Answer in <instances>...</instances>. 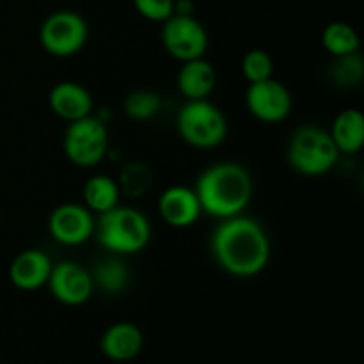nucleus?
<instances>
[{
    "mask_svg": "<svg viewBox=\"0 0 364 364\" xmlns=\"http://www.w3.org/2000/svg\"><path fill=\"white\" fill-rule=\"evenodd\" d=\"M87 23L75 11L52 13L39 28V41L45 52L59 59L77 55L87 43Z\"/></svg>",
    "mask_w": 364,
    "mask_h": 364,
    "instance_id": "0eeeda50",
    "label": "nucleus"
},
{
    "mask_svg": "<svg viewBox=\"0 0 364 364\" xmlns=\"http://www.w3.org/2000/svg\"><path fill=\"white\" fill-rule=\"evenodd\" d=\"M176 130L192 148L212 149L226 139L228 121L223 110L208 100H187L176 116Z\"/></svg>",
    "mask_w": 364,
    "mask_h": 364,
    "instance_id": "20e7f679",
    "label": "nucleus"
},
{
    "mask_svg": "<svg viewBox=\"0 0 364 364\" xmlns=\"http://www.w3.org/2000/svg\"><path fill=\"white\" fill-rule=\"evenodd\" d=\"M162 43L171 57L187 63L205 57L210 39L205 25L198 18L178 13L164 21Z\"/></svg>",
    "mask_w": 364,
    "mask_h": 364,
    "instance_id": "6e6552de",
    "label": "nucleus"
},
{
    "mask_svg": "<svg viewBox=\"0 0 364 364\" xmlns=\"http://www.w3.org/2000/svg\"><path fill=\"white\" fill-rule=\"evenodd\" d=\"M119 188L130 198H142L153 185V174L146 164L130 162L124 166L119 176Z\"/></svg>",
    "mask_w": 364,
    "mask_h": 364,
    "instance_id": "4be33fe9",
    "label": "nucleus"
},
{
    "mask_svg": "<svg viewBox=\"0 0 364 364\" xmlns=\"http://www.w3.org/2000/svg\"><path fill=\"white\" fill-rule=\"evenodd\" d=\"M245 107L249 114L267 124H276L287 119L294 110V96L283 82L267 78L249 84L245 91Z\"/></svg>",
    "mask_w": 364,
    "mask_h": 364,
    "instance_id": "1a4fd4ad",
    "label": "nucleus"
},
{
    "mask_svg": "<svg viewBox=\"0 0 364 364\" xmlns=\"http://www.w3.org/2000/svg\"><path fill=\"white\" fill-rule=\"evenodd\" d=\"M341 153L329 132L318 127H302L291 135L288 144V164L304 176H322L336 166Z\"/></svg>",
    "mask_w": 364,
    "mask_h": 364,
    "instance_id": "39448f33",
    "label": "nucleus"
},
{
    "mask_svg": "<svg viewBox=\"0 0 364 364\" xmlns=\"http://www.w3.org/2000/svg\"><path fill=\"white\" fill-rule=\"evenodd\" d=\"M64 155L73 166L95 167L109 151V130L98 117L91 116L68 123L63 141Z\"/></svg>",
    "mask_w": 364,
    "mask_h": 364,
    "instance_id": "423d86ee",
    "label": "nucleus"
},
{
    "mask_svg": "<svg viewBox=\"0 0 364 364\" xmlns=\"http://www.w3.org/2000/svg\"><path fill=\"white\" fill-rule=\"evenodd\" d=\"M338 151L355 155L364 146V116L359 109H345L334 117L329 130Z\"/></svg>",
    "mask_w": 364,
    "mask_h": 364,
    "instance_id": "f3484780",
    "label": "nucleus"
},
{
    "mask_svg": "<svg viewBox=\"0 0 364 364\" xmlns=\"http://www.w3.org/2000/svg\"><path fill=\"white\" fill-rule=\"evenodd\" d=\"M95 288L98 287L105 294H121L128 287L130 272L127 265L117 258H105L96 263L95 270L91 272Z\"/></svg>",
    "mask_w": 364,
    "mask_h": 364,
    "instance_id": "6ab92c4d",
    "label": "nucleus"
},
{
    "mask_svg": "<svg viewBox=\"0 0 364 364\" xmlns=\"http://www.w3.org/2000/svg\"><path fill=\"white\" fill-rule=\"evenodd\" d=\"M159 213L166 224L176 230L194 226L201 217L203 208L194 188L173 185L159 198Z\"/></svg>",
    "mask_w": 364,
    "mask_h": 364,
    "instance_id": "f8f14e48",
    "label": "nucleus"
},
{
    "mask_svg": "<svg viewBox=\"0 0 364 364\" xmlns=\"http://www.w3.org/2000/svg\"><path fill=\"white\" fill-rule=\"evenodd\" d=\"M96 238L100 245L114 255H135L148 247L151 224L146 215L130 206H114L96 219Z\"/></svg>",
    "mask_w": 364,
    "mask_h": 364,
    "instance_id": "7ed1b4c3",
    "label": "nucleus"
},
{
    "mask_svg": "<svg viewBox=\"0 0 364 364\" xmlns=\"http://www.w3.org/2000/svg\"><path fill=\"white\" fill-rule=\"evenodd\" d=\"M176 84L185 100H208L215 89L217 71L205 57L187 60L178 71Z\"/></svg>",
    "mask_w": 364,
    "mask_h": 364,
    "instance_id": "dca6fc26",
    "label": "nucleus"
},
{
    "mask_svg": "<svg viewBox=\"0 0 364 364\" xmlns=\"http://www.w3.org/2000/svg\"><path fill=\"white\" fill-rule=\"evenodd\" d=\"M144 345L142 331L132 322L112 323L103 333L100 348L103 355L114 363H128L137 358Z\"/></svg>",
    "mask_w": 364,
    "mask_h": 364,
    "instance_id": "2eb2a0df",
    "label": "nucleus"
},
{
    "mask_svg": "<svg viewBox=\"0 0 364 364\" xmlns=\"http://www.w3.org/2000/svg\"><path fill=\"white\" fill-rule=\"evenodd\" d=\"M322 45L334 57L350 55V53H358L359 36L347 21H333L323 28Z\"/></svg>",
    "mask_w": 364,
    "mask_h": 364,
    "instance_id": "aec40b11",
    "label": "nucleus"
},
{
    "mask_svg": "<svg viewBox=\"0 0 364 364\" xmlns=\"http://www.w3.org/2000/svg\"><path fill=\"white\" fill-rule=\"evenodd\" d=\"M162 96L149 89H137L124 100V112L134 121L153 119L162 109Z\"/></svg>",
    "mask_w": 364,
    "mask_h": 364,
    "instance_id": "412c9836",
    "label": "nucleus"
},
{
    "mask_svg": "<svg viewBox=\"0 0 364 364\" xmlns=\"http://www.w3.org/2000/svg\"><path fill=\"white\" fill-rule=\"evenodd\" d=\"M48 105L57 117L66 123H73V121L91 116L95 109V100L82 84L64 80L52 87L48 95Z\"/></svg>",
    "mask_w": 364,
    "mask_h": 364,
    "instance_id": "ddd939ff",
    "label": "nucleus"
},
{
    "mask_svg": "<svg viewBox=\"0 0 364 364\" xmlns=\"http://www.w3.org/2000/svg\"><path fill=\"white\" fill-rule=\"evenodd\" d=\"M338 63L334 64V78L338 84L341 85H352L359 84L363 78V60L358 53H350V55L336 57Z\"/></svg>",
    "mask_w": 364,
    "mask_h": 364,
    "instance_id": "b1692460",
    "label": "nucleus"
},
{
    "mask_svg": "<svg viewBox=\"0 0 364 364\" xmlns=\"http://www.w3.org/2000/svg\"><path fill=\"white\" fill-rule=\"evenodd\" d=\"M274 60L269 52L262 48H252L242 59V75L249 84L263 82L267 78H272Z\"/></svg>",
    "mask_w": 364,
    "mask_h": 364,
    "instance_id": "5701e85b",
    "label": "nucleus"
},
{
    "mask_svg": "<svg viewBox=\"0 0 364 364\" xmlns=\"http://www.w3.org/2000/svg\"><path fill=\"white\" fill-rule=\"evenodd\" d=\"M212 252L224 272L235 277H255L270 262V238L262 224L249 217L223 219L212 235Z\"/></svg>",
    "mask_w": 364,
    "mask_h": 364,
    "instance_id": "f257e3e1",
    "label": "nucleus"
},
{
    "mask_svg": "<svg viewBox=\"0 0 364 364\" xmlns=\"http://www.w3.org/2000/svg\"><path fill=\"white\" fill-rule=\"evenodd\" d=\"M119 185L107 174H95L84 185V206L95 215H102L119 205Z\"/></svg>",
    "mask_w": 364,
    "mask_h": 364,
    "instance_id": "a211bd4d",
    "label": "nucleus"
},
{
    "mask_svg": "<svg viewBox=\"0 0 364 364\" xmlns=\"http://www.w3.org/2000/svg\"><path fill=\"white\" fill-rule=\"evenodd\" d=\"M134 6L141 16L151 21H166L174 14V0H134Z\"/></svg>",
    "mask_w": 364,
    "mask_h": 364,
    "instance_id": "393cba45",
    "label": "nucleus"
},
{
    "mask_svg": "<svg viewBox=\"0 0 364 364\" xmlns=\"http://www.w3.org/2000/svg\"><path fill=\"white\" fill-rule=\"evenodd\" d=\"M203 212L217 219L240 215L252 198V178L244 166L219 162L206 167L196 181Z\"/></svg>",
    "mask_w": 364,
    "mask_h": 364,
    "instance_id": "f03ea898",
    "label": "nucleus"
},
{
    "mask_svg": "<svg viewBox=\"0 0 364 364\" xmlns=\"http://www.w3.org/2000/svg\"><path fill=\"white\" fill-rule=\"evenodd\" d=\"M46 287L55 301L71 308L85 304L95 291L91 272L77 262L53 263Z\"/></svg>",
    "mask_w": 364,
    "mask_h": 364,
    "instance_id": "9d476101",
    "label": "nucleus"
},
{
    "mask_svg": "<svg viewBox=\"0 0 364 364\" xmlns=\"http://www.w3.org/2000/svg\"><path fill=\"white\" fill-rule=\"evenodd\" d=\"M52 267V259L45 251L25 249L11 263L9 279L21 291L39 290L48 283Z\"/></svg>",
    "mask_w": 364,
    "mask_h": 364,
    "instance_id": "4468645a",
    "label": "nucleus"
},
{
    "mask_svg": "<svg viewBox=\"0 0 364 364\" xmlns=\"http://www.w3.org/2000/svg\"><path fill=\"white\" fill-rule=\"evenodd\" d=\"M95 213L78 203L59 205L48 217V231L52 238L68 247L85 244L95 235Z\"/></svg>",
    "mask_w": 364,
    "mask_h": 364,
    "instance_id": "9b49d317",
    "label": "nucleus"
}]
</instances>
